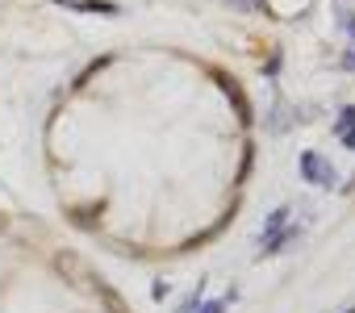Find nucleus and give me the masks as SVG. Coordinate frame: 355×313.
<instances>
[{
	"instance_id": "8",
	"label": "nucleus",
	"mask_w": 355,
	"mask_h": 313,
	"mask_svg": "<svg viewBox=\"0 0 355 313\" xmlns=\"http://www.w3.org/2000/svg\"><path fill=\"white\" fill-rule=\"evenodd\" d=\"M343 313H355V309H343Z\"/></svg>"
},
{
	"instance_id": "6",
	"label": "nucleus",
	"mask_w": 355,
	"mask_h": 313,
	"mask_svg": "<svg viewBox=\"0 0 355 313\" xmlns=\"http://www.w3.org/2000/svg\"><path fill=\"white\" fill-rule=\"evenodd\" d=\"M226 305H230V301H209V305H201L197 313H226Z\"/></svg>"
},
{
	"instance_id": "2",
	"label": "nucleus",
	"mask_w": 355,
	"mask_h": 313,
	"mask_svg": "<svg viewBox=\"0 0 355 313\" xmlns=\"http://www.w3.org/2000/svg\"><path fill=\"white\" fill-rule=\"evenodd\" d=\"M59 5H71V9H84V13H101V17H117L121 9L113 0H59Z\"/></svg>"
},
{
	"instance_id": "4",
	"label": "nucleus",
	"mask_w": 355,
	"mask_h": 313,
	"mask_svg": "<svg viewBox=\"0 0 355 313\" xmlns=\"http://www.w3.org/2000/svg\"><path fill=\"white\" fill-rule=\"evenodd\" d=\"M284 222H288V209H276V213L268 217V234H276V230H280Z\"/></svg>"
},
{
	"instance_id": "7",
	"label": "nucleus",
	"mask_w": 355,
	"mask_h": 313,
	"mask_svg": "<svg viewBox=\"0 0 355 313\" xmlns=\"http://www.w3.org/2000/svg\"><path fill=\"white\" fill-rule=\"evenodd\" d=\"M351 34H355V21H351Z\"/></svg>"
},
{
	"instance_id": "3",
	"label": "nucleus",
	"mask_w": 355,
	"mask_h": 313,
	"mask_svg": "<svg viewBox=\"0 0 355 313\" xmlns=\"http://www.w3.org/2000/svg\"><path fill=\"white\" fill-rule=\"evenodd\" d=\"M230 9H239V13H259L263 0H230Z\"/></svg>"
},
{
	"instance_id": "1",
	"label": "nucleus",
	"mask_w": 355,
	"mask_h": 313,
	"mask_svg": "<svg viewBox=\"0 0 355 313\" xmlns=\"http://www.w3.org/2000/svg\"><path fill=\"white\" fill-rule=\"evenodd\" d=\"M301 172H305V180H309V184H322V188H330V184H334V168L322 159L318 150H305V154H301Z\"/></svg>"
},
{
	"instance_id": "5",
	"label": "nucleus",
	"mask_w": 355,
	"mask_h": 313,
	"mask_svg": "<svg viewBox=\"0 0 355 313\" xmlns=\"http://www.w3.org/2000/svg\"><path fill=\"white\" fill-rule=\"evenodd\" d=\"M193 309H201V284H197V292H193V296L180 305V313H193Z\"/></svg>"
}]
</instances>
